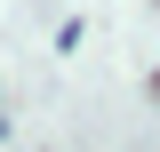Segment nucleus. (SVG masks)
<instances>
[{"label": "nucleus", "mask_w": 160, "mask_h": 152, "mask_svg": "<svg viewBox=\"0 0 160 152\" xmlns=\"http://www.w3.org/2000/svg\"><path fill=\"white\" fill-rule=\"evenodd\" d=\"M0 136H8V120H0Z\"/></svg>", "instance_id": "f257e3e1"}]
</instances>
